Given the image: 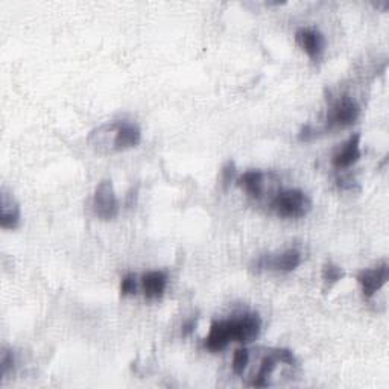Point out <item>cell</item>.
<instances>
[{"label": "cell", "instance_id": "cell-1", "mask_svg": "<svg viewBox=\"0 0 389 389\" xmlns=\"http://www.w3.org/2000/svg\"><path fill=\"white\" fill-rule=\"evenodd\" d=\"M276 215L285 219H300L312 210V199L300 188L278 192L271 203Z\"/></svg>", "mask_w": 389, "mask_h": 389}, {"label": "cell", "instance_id": "cell-2", "mask_svg": "<svg viewBox=\"0 0 389 389\" xmlns=\"http://www.w3.org/2000/svg\"><path fill=\"white\" fill-rule=\"evenodd\" d=\"M361 115V107L354 99L344 96L336 101L327 113V123L322 133L332 128H349Z\"/></svg>", "mask_w": 389, "mask_h": 389}, {"label": "cell", "instance_id": "cell-3", "mask_svg": "<svg viewBox=\"0 0 389 389\" xmlns=\"http://www.w3.org/2000/svg\"><path fill=\"white\" fill-rule=\"evenodd\" d=\"M93 212L101 220H113L120 212V203L115 196L113 183L103 180L98 184L93 195Z\"/></svg>", "mask_w": 389, "mask_h": 389}, {"label": "cell", "instance_id": "cell-4", "mask_svg": "<svg viewBox=\"0 0 389 389\" xmlns=\"http://www.w3.org/2000/svg\"><path fill=\"white\" fill-rule=\"evenodd\" d=\"M301 260L303 257L298 249H286L280 252V254H265L259 257L256 264L252 265V271H274L289 274V272H293L301 265Z\"/></svg>", "mask_w": 389, "mask_h": 389}, {"label": "cell", "instance_id": "cell-5", "mask_svg": "<svg viewBox=\"0 0 389 389\" xmlns=\"http://www.w3.org/2000/svg\"><path fill=\"white\" fill-rule=\"evenodd\" d=\"M228 327L231 341L245 345L256 341V338L260 334L261 320L257 313H245L240 318L228 320Z\"/></svg>", "mask_w": 389, "mask_h": 389}, {"label": "cell", "instance_id": "cell-6", "mask_svg": "<svg viewBox=\"0 0 389 389\" xmlns=\"http://www.w3.org/2000/svg\"><path fill=\"white\" fill-rule=\"evenodd\" d=\"M113 125V151L120 152L135 148L142 142V131L139 125L128 120L114 122Z\"/></svg>", "mask_w": 389, "mask_h": 389}, {"label": "cell", "instance_id": "cell-7", "mask_svg": "<svg viewBox=\"0 0 389 389\" xmlns=\"http://www.w3.org/2000/svg\"><path fill=\"white\" fill-rule=\"evenodd\" d=\"M389 278V265L386 261L371 269H363L357 274L356 280L362 288L365 298H371L377 291H380Z\"/></svg>", "mask_w": 389, "mask_h": 389}, {"label": "cell", "instance_id": "cell-8", "mask_svg": "<svg viewBox=\"0 0 389 389\" xmlns=\"http://www.w3.org/2000/svg\"><path fill=\"white\" fill-rule=\"evenodd\" d=\"M295 41L312 61L321 60L325 50V38L318 29L300 28L295 33Z\"/></svg>", "mask_w": 389, "mask_h": 389}, {"label": "cell", "instance_id": "cell-9", "mask_svg": "<svg viewBox=\"0 0 389 389\" xmlns=\"http://www.w3.org/2000/svg\"><path fill=\"white\" fill-rule=\"evenodd\" d=\"M361 157V133H356L342 145V148L333 155L332 164L336 171H344L359 162Z\"/></svg>", "mask_w": 389, "mask_h": 389}, {"label": "cell", "instance_id": "cell-10", "mask_svg": "<svg viewBox=\"0 0 389 389\" xmlns=\"http://www.w3.org/2000/svg\"><path fill=\"white\" fill-rule=\"evenodd\" d=\"M231 342V334H230V327H228V321H213L212 325H210V332L207 334V338L204 339L205 349L218 353L227 349V345Z\"/></svg>", "mask_w": 389, "mask_h": 389}, {"label": "cell", "instance_id": "cell-11", "mask_svg": "<svg viewBox=\"0 0 389 389\" xmlns=\"http://www.w3.org/2000/svg\"><path fill=\"white\" fill-rule=\"evenodd\" d=\"M20 205L13 195H9L5 188L2 191V207H0V227L4 230H16L20 225Z\"/></svg>", "mask_w": 389, "mask_h": 389}, {"label": "cell", "instance_id": "cell-12", "mask_svg": "<svg viewBox=\"0 0 389 389\" xmlns=\"http://www.w3.org/2000/svg\"><path fill=\"white\" fill-rule=\"evenodd\" d=\"M143 293L148 300H159L167 286V276L163 271H150L142 277Z\"/></svg>", "mask_w": 389, "mask_h": 389}, {"label": "cell", "instance_id": "cell-13", "mask_svg": "<svg viewBox=\"0 0 389 389\" xmlns=\"http://www.w3.org/2000/svg\"><path fill=\"white\" fill-rule=\"evenodd\" d=\"M265 178H266V175L264 172L257 171V169H252V171H248V172H245L244 175H240L237 178V186L240 188H244V191L251 198L260 199L261 196H264Z\"/></svg>", "mask_w": 389, "mask_h": 389}, {"label": "cell", "instance_id": "cell-14", "mask_svg": "<svg viewBox=\"0 0 389 389\" xmlns=\"http://www.w3.org/2000/svg\"><path fill=\"white\" fill-rule=\"evenodd\" d=\"M278 362H280V359H278L276 349H269L266 356L264 357V361H261V363H260V368H259L256 377L252 378V382L249 383V386H252V388H266V386H269L268 378L272 374V371L276 370V365Z\"/></svg>", "mask_w": 389, "mask_h": 389}, {"label": "cell", "instance_id": "cell-15", "mask_svg": "<svg viewBox=\"0 0 389 389\" xmlns=\"http://www.w3.org/2000/svg\"><path fill=\"white\" fill-rule=\"evenodd\" d=\"M321 277H322L324 285L332 288L333 285H336V283L341 281L345 277V271L341 266L334 265L333 261H325V264L322 265Z\"/></svg>", "mask_w": 389, "mask_h": 389}, {"label": "cell", "instance_id": "cell-16", "mask_svg": "<svg viewBox=\"0 0 389 389\" xmlns=\"http://www.w3.org/2000/svg\"><path fill=\"white\" fill-rule=\"evenodd\" d=\"M248 362H249V351L247 349L236 350L235 356H233V363H231V368H233V373L237 374V376L244 374Z\"/></svg>", "mask_w": 389, "mask_h": 389}, {"label": "cell", "instance_id": "cell-17", "mask_svg": "<svg viewBox=\"0 0 389 389\" xmlns=\"http://www.w3.org/2000/svg\"><path fill=\"white\" fill-rule=\"evenodd\" d=\"M16 366V356L13 350L2 349L0 353V368H2V377H6L9 371H13Z\"/></svg>", "mask_w": 389, "mask_h": 389}, {"label": "cell", "instance_id": "cell-18", "mask_svg": "<svg viewBox=\"0 0 389 389\" xmlns=\"http://www.w3.org/2000/svg\"><path fill=\"white\" fill-rule=\"evenodd\" d=\"M137 292V278L134 274H126L120 281V295L130 297Z\"/></svg>", "mask_w": 389, "mask_h": 389}, {"label": "cell", "instance_id": "cell-19", "mask_svg": "<svg viewBox=\"0 0 389 389\" xmlns=\"http://www.w3.org/2000/svg\"><path fill=\"white\" fill-rule=\"evenodd\" d=\"M235 176H236V163L233 160H228L222 166V171H220V180H222L224 187H228L231 181L235 180Z\"/></svg>", "mask_w": 389, "mask_h": 389}, {"label": "cell", "instance_id": "cell-20", "mask_svg": "<svg viewBox=\"0 0 389 389\" xmlns=\"http://www.w3.org/2000/svg\"><path fill=\"white\" fill-rule=\"evenodd\" d=\"M320 135V131L318 130H315L312 125H304L301 131L298 133V140L300 142H312L313 139H317Z\"/></svg>", "mask_w": 389, "mask_h": 389}, {"label": "cell", "instance_id": "cell-21", "mask_svg": "<svg viewBox=\"0 0 389 389\" xmlns=\"http://www.w3.org/2000/svg\"><path fill=\"white\" fill-rule=\"evenodd\" d=\"M195 327H196V320L192 318L191 321H187L184 325H183V336H188L191 333L195 332Z\"/></svg>", "mask_w": 389, "mask_h": 389}, {"label": "cell", "instance_id": "cell-22", "mask_svg": "<svg viewBox=\"0 0 389 389\" xmlns=\"http://www.w3.org/2000/svg\"><path fill=\"white\" fill-rule=\"evenodd\" d=\"M135 196H137V191H135V188H131L128 196H126V207H133L134 205Z\"/></svg>", "mask_w": 389, "mask_h": 389}]
</instances>
